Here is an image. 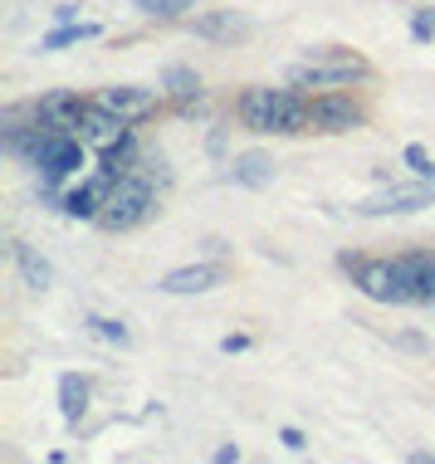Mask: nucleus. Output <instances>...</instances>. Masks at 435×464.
<instances>
[{
    "label": "nucleus",
    "instance_id": "8",
    "mask_svg": "<svg viewBox=\"0 0 435 464\" xmlns=\"http://www.w3.org/2000/svg\"><path fill=\"white\" fill-rule=\"evenodd\" d=\"M362 122V108L343 93H318L314 98V128L318 132H353Z\"/></svg>",
    "mask_w": 435,
    "mask_h": 464
},
{
    "label": "nucleus",
    "instance_id": "20",
    "mask_svg": "<svg viewBox=\"0 0 435 464\" xmlns=\"http://www.w3.org/2000/svg\"><path fill=\"white\" fill-rule=\"evenodd\" d=\"M89 328H93L98 337H103V343H113V347H128V343H132V333L122 328L118 318H103V313H93V318H89Z\"/></svg>",
    "mask_w": 435,
    "mask_h": 464
},
{
    "label": "nucleus",
    "instance_id": "1",
    "mask_svg": "<svg viewBox=\"0 0 435 464\" xmlns=\"http://www.w3.org/2000/svg\"><path fill=\"white\" fill-rule=\"evenodd\" d=\"M152 210H157L152 181H147L142 171H128V177L113 181V191H108L103 210H98V220H103V230H132V225H142Z\"/></svg>",
    "mask_w": 435,
    "mask_h": 464
},
{
    "label": "nucleus",
    "instance_id": "12",
    "mask_svg": "<svg viewBox=\"0 0 435 464\" xmlns=\"http://www.w3.org/2000/svg\"><path fill=\"white\" fill-rule=\"evenodd\" d=\"M275 98L279 89H250L240 98V122L250 132H275Z\"/></svg>",
    "mask_w": 435,
    "mask_h": 464
},
{
    "label": "nucleus",
    "instance_id": "4",
    "mask_svg": "<svg viewBox=\"0 0 435 464\" xmlns=\"http://www.w3.org/2000/svg\"><path fill=\"white\" fill-rule=\"evenodd\" d=\"M34 167L44 171V186H54V181H64L69 171L83 167V147L73 142L69 132H44L40 152H34Z\"/></svg>",
    "mask_w": 435,
    "mask_h": 464
},
{
    "label": "nucleus",
    "instance_id": "22",
    "mask_svg": "<svg viewBox=\"0 0 435 464\" xmlns=\"http://www.w3.org/2000/svg\"><path fill=\"white\" fill-rule=\"evenodd\" d=\"M411 34L420 44H430L435 40V10H416V20H411Z\"/></svg>",
    "mask_w": 435,
    "mask_h": 464
},
{
    "label": "nucleus",
    "instance_id": "25",
    "mask_svg": "<svg viewBox=\"0 0 435 464\" xmlns=\"http://www.w3.org/2000/svg\"><path fill=\"white\" fill-rule=\"evenodd\" d=\"M54 20L59 24H79V5H54Z\"/></svg>",
    "mask_w": 435,
    "mask_h": 464
},
{
    "label": "nucleus",
    "instance_id": "24",
    "mask_svg": "<svg viewBox=\"0 0 435 464\" xmlns=\"http://www.w3.org/2000/svg\"><path fill=\"white\" fill-rule=\"evenodd\" d=\"M220 347H226V353H245V347H250V337H245V333H230V337H220Z\"/></svg>",
    "mask_w": 435,
    "mask_h": 464
},
{
    "label": "nucleus",
    "instance_id": "17",
    "mask_svg": "<svg viewBox=\"0 0 435 464\" xmlns=\"http://www.w3.org/2000/svg\"><path fill=\"white\" fill-rule=\"evenodd\" d=\"M161 89H167L171 98H181V103H196V98H201V79H196V69L171 64L167 73H161Z\"/></svg>",
    "mask_w": 435,
    "mask_h": 464
},
{
    "label": "nucleus",
    "instance_id": "3",
    "mask_svg": "<svg viewBox=\"0 0 435 464\" xmlns=\"http://www.w3.org/2000/svg\"><path fill=\"white\" fill-rule=\"evenodd\" d=\"M357 288L372 304H416L401 259H357Z\"/></svg>",
    "mask_w": 435,
    "mask_h": 464
},
{
    "label": "nucleus",
    "instance_id": "16",
    "mask_svg": "<svg viewBox=\"0 0 435 464\" xmlns=\"http://www.w3.org/2000/svg\"><path fill=\"white\" fill-rule=\"evenodd\" d=\"M15 265H20V274H24V284H30V288H49V284H54V265H49L44 255H34L30 245H15Z\"/></svg>",
    "mask_w": 435,
    "mask_h": 464
},
{
    "label": "nucleus",
    "instance_id": "14",
    "mask_svg": "<svg viewBox=\"0 0 435 464\" xmlns=\"http://www.w3.org/2000/svg\"><path fill=\"white\" fill-rule=\"evenodd\" d=\"M191 30L201 34V40H235V34H245V15H235V10H210V15H196Z\"/></svg>",
    "mask_w": 435,
    "mask_h": 464
},
{
    "label": "nucleus",
    "instance_id": "9",
    "mask_svg": "<svg viewBox=\"0 0 435 464\" xmlns=\"http://www.w3.org/2000/svg\"><path fill=\"white\" fill-rule=\"evenodd\" d=\"M98 103H108L113 112H122V118H147V112L157 108V93L152 89H132V83H113V89L98 93Z\"/></svg>",
    "mask_w": 435,
    "mask_h": 464
},
{
    "label": "nucleus",
    "instance_id": "6",
    "mask_svg": "<svg viewBox=\"0 0 435 464\" xmlns=\"http://www.w3.org/2000/svg\"><path fill=\"white\" fill-rule=\"evenodd\" d=\"M226 274H230L226 265H186V269H171L157 288L171 298H186V294H206V288L226 284Z\"/></svg>",
    "mask_w": 435,
    "mask_h": 464
},
{
    "label": "nucleus",
    "instance_id": "23",
    "mask_svg": "<svg viewBox=\"0 0 435 464\" xmlns=\"http://www.w3.org/2000/svg\"><path fill=\"white\" fill-rule=\"evenodd\" d=\"M279 440H284V450H294V455H298V450H308L304 430H294V425H284V430H279Z\"/></svg>",
    "mask_w": 435,
    "mask_h": 464
},
{
    "label": "nucleus",
    "instance_id": "18",
    "mask_svg": "<svg viewBox=\"0 0 435 464\" xmlns=\"http://www.w3.org/2000/svg\"><path fill=\"white\" fill-rule=\"evenodd\" d=\"M132 5L152 20H181L186 10H196V0H132Z\"/></svg>",
    "mask_w": 435,
    "mask_h": 464
},
{
    "label": "nucleus",
    "instance_id": "27",
    "mask_svg": "<svg viewBox=\"0 0 435 464\" xmlns=\"http://www.w3.org/2000/svg\"><path fill=\"white\" fill-rule=\"evenodd\" d=\"M430 245H435V235H430Z\"/></svg>",
    "mask_w": 435,
    "mask_h": 464
},
{
    "label": "nucleus",
    "instance_id": "15",
    "mask_svg": "<svg viewBox=\"0 0 435 464\" xmlns=\"http://www.w3.org/2000/svg\"><path fill=\"white\" fill-rule=\"evenodd\" d=\"M89 396H93V386L83 382V376H73V372L59 376V406H64V420L69 425H79V416L89 411Z\"/></svg>",
    "mask_w": 435,
    "mask_h": 464
},
{
    "label": "nucleus",
    "instance_id": "19",
    "mask_svg": "<svg viewBox=\"0 0 435 464\" xmlns=\"http://www.w3.org/2000/svg\"><path fill=\"white\" fill-rule=\"evenodd\" d=\"M93 24H59V30L44 34V49H64V44H79V40H93Z\"/></svg>",
    "mask_w": 435,
    "mask_h": 464
},
{
    "label": "nucleus",
    "instance_id": "11",
    "mask_svg": "<svg viewBox=\"0 0 435 464\" xmlns=\"http://www.w3.org/2000/svg\"><path fill=\"white\" fill-rule=\"evenodd\" d=\"M230 177L240 186H250V191H265V186L275 181V157L259 152V147H255V152H240L230 161Z\"/></svg>",
    "mask_w": 435,
    "mask_h": 464
},
{
    "label": "nucleus",
    "instance_id": "13",
    "mask_svg": "<svg viewBox=\"0 0 435 464\" xmlns=\"http://www.w3.org/2000/svg\"><path fill=\"white\" fill-rule=\"evenodd\" d=\"M401 269L411 279L416 304H435V255H401Z\"/></svg>",
    "mask_w": 435,
    "mask_h": 464
},
{
    "label": "nucleus",
    "instance_id": "2",
    "mask_svg": "<svg viewBox=\"0 0 435 464\" xmlns=\"http://www.w3.org/2000/svg\"><path fill=\"white\" fill-rule=\"evenodd\" d=\"M367 73V59L353 54V49H318L308 64L289 69L294 89H338V83H353Z\"/></svg>",
    "mask_w": 435,
    "mask_h": 464
},
{
    "label": "nucleus",
    "instance_id": "5",
    "mask_svg": "<svg viewBox=\"0 0 435 464\" xmlns=\"http://www.w3.org/2000/svg\"><path fill=\"white\" fill-rule=\"evenodd\" d=\"M435 206V181L430 186H387L382 196H372L357 206V216H411V210Z\"/></svg>",
    "mask_w": 435,
    "mask_h": 464
},
{
    "label": "nucleus",
    "instance_id": "7",
    "mask_svg": "<svg viewBox=\"0 0 435 464\" xmlns=\"http://www.w3.org/2000/svg\"><path fill=\"white\" fill-rule=\"evenodd\" d=\"M83 112H89L83 98H73V93H44L40 108H34V118H40L49 132H73V128H83Z\"/></svg>",
    "mask_w": 435,
    "mask_h": 464
},
{
    "label": "nucleus",
    "instance_id": "10",
    "mask_svg": "<svg viewBox=\"0 0 435 464\" xmlns=\"http://www.w3.org/2000/svg\"><path fill=\"white\" fill-rule=\"evenodd\" d=\"M89 142H98V147H108V142H118L122 132H128V118L122 112H113L108 103H89V112H83V128H79Z\"/></svg>",
    "mask_w": 435,
    "mask_h": 464
},
{
    "label": "nucleus",
    "instance_id": "21",
    "mask_svg": "<svg viewBox=\"0 0 435 464\" xmlns=\"http://www.w3.org/2000/svg\"><path fill=\"white\" fill-rule=\"evenodd\" d=\"M401 161L411 167V177H420V181H435V161H430V152H426L420 142H411V147H406V152H401Z\"/></svg>",
    "mask_w": 435,
    "mask_h": 464
},
{
    "label": "nucleus",
    "instance_id": "26",
    "mask_svg": "<svg viewBox=\"0 0 435 464\" xmlns=\"http://www.w3.org/2000/svg\"><path fill=\"white\" fill-rule=\"evenodd\" d=\"M216 459H220V464H230V459H240V445H220V450H216Z\"/></svg>",
    "mask_w": 435,
    "mask_h": 464
}]
</instances>
